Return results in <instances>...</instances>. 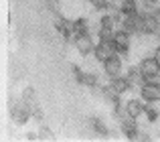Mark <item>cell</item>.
<instances>
[{"label":"cell","mask_w":160,"mask_h":142,"mask_svg":"<svg viewBox=\"0 0 160 142\" xmlns=\"http://www.w3.org/2000/svg\"><path fill=\"white\" fill-rule=\"evenodd\" d=\"M140 71L144 75V83L154 81L160 73V59H156V57H146L140 65Z\"/></svg>","instance_id":"cell-1"},{"label":"cell","mask_w":160,"mask_h":142,"mask_svg":"<svg viewBox=\"0 0 160 142\" xmlns=\"http://www.w3.org/2000/svg\"><path fill=\"white\" fill-rule=\"evenodd\" d=\"M120 128H122V132L126 134V138H130V140H136V138H140V134H138V126H136V118H132V116H122L120 118Z\"/></svg>","instance_id":"cell-2"},{"label":"cell","mask_w":160,"mask_h":142,"mask_svg":"<svg viewBox=\"0 0 160 142\" xmlns=\"http://www.w3.org/2000/svg\"><path fill=\"white\" fill-rule=\"evenodd\" d=\"M93 55L98 61H108L112 55H116V41H109V43H103V41H99V45H95L93 49Z\"/></svg>","instance_id":"cell-3"},{"label":"cell","mask_w":160,"mask_h":142,"mask_svg":"<svg viewBox=\"0 0 160 142\" xmlns=\"http://www.w3.org/2000/svg\"><path fill=\"white\" fill-rule=\"evenodd\" d=\"M10 114H12V118H14L18 124H24V122H28V118L32 116V112H31V108H28L24 102H16V104H12Z\"/></svg>","instance_id":"cell-4"},{"label":"cell","mask_w":160,"mask_h":142,"mask_svg":"<svg viewBox=\"0 0 160 142\" xmlns=\"http://www.w3.org/2000/svg\"><path fill=\"white\" fill-rule=\"evenodd\" d=\"M140 94H142V99L146 102H158L160 99V83H142L140 85Z\"/></svg>","instance_id":"cell-5"},{"label":"cell","mask_w":160,"mask_h":142,"mask_svg":"<svg viewBox=\"0 0 160 142\" xmlns=\"http://www.w3.org/2000/svg\"><path fill=\"white\" fill-rule=\"evenodd\" d=\"M160 27V20L154 14H144L142 16V28H140V35H154Z\"/></svg>","instance_id":"cell-6"},{"label":"cell","mask_w":160,"mask_h":142,"mask_svg":"<svg viewBox=\"0 0 160 142\" xmlns=\"http://www.w3.org/2000/svg\"><path fill=\"white\" fill-rule=\"evenodd\" d=\"M122 28L126 33H138L140 35V28H142V16L140 14H132V16H124V23H122Z\"/></svg>","instance_id":"cell-7"},{"label":"cell","mask_w":160,"mask_h":142,"mask_svg":"<svg viewBox=\"0 0 160 142\" xmlns=\"http://www.w3.org/2000/svg\"><path fill=\"white\" fill-rule=\"evenodd\" d=\"M103 69H106V73L109 75V79L118 77V75H120V71H122V61H120V57H118V55H112L108 61H103Z\"/></svg>","instance_id":"cell-8"},{"label":"cell","mask_w":160,"mask_h":142,"mask_svg":"<svg viewBox=\"0 0 160 142\" xmlns=\"http://www.w3.org/2000/svg\"><path fill=\"white\" fill-rule=\"evenodd\" d=\"M113 41H116V53H120V55H126V53H128V41H130V33H126L124 28H122V31H118V33H116Z\"/></svg>","instance_id":"cell-9"},{"label":"cell","mask_w":160,"mask_h":142,"mask_svg":"<svg viewBox=\"0 0 160 142\" xmlns=\"http://www.w3.org/2000/svg\"><path fill=\"white\" fill-rule=\"evenodd\" d=\"M55 28H57L63 37H67V39L73 37V20H67V18H63V16H61V18L55 20Z\"/></svg>","instance_id":"cell-10"},{"label":"cell","mask_w":160,"mask_h":142,"mask_svg":"<svg viewBox=\"0 0 160 142\" xmlns=\"http://www.w3.org/2000/svg\"><path fill=\"white\" fill-rule=\"evenodd\" d=\"M109 85H112V89L116 91V94H124V91H128L130 87H132V81H130L128 77H113L112 81H109Z\"/></svg>","instance_id":"cell-11"},{"label":"cell","mask_w":160,"mask_h":142,"mask_svg":"<svg viewBox=\"0 0 160 142\" xmlns=\"http://www.w3.org/2000/svg\"><path fill=\"white\" fill-rule=\"evenodd\" d=\"M75 45H77V51L81 55H89L91 49H93V43H91V37L89 35H81L75 39Z\"/></svg>","instance_id":"cell-12"},{"label":"cell","mask_w":160,"mask_h":142,"mask_svg":"<svg viewBox=\"0 0 160 142\" xmlns=\"http://www.w3.org/2000/svg\"><path fill=\"white\" fill-rule=\"evenodd\" d=\"M126 112H128V116H132V118H138V116L144 112V104L138 102V99H130V102L126 104Z\"/></svg>","instance_id":"cell-13"},{"label":"cell","mask_w":160,"mask_h":142,"mask_svg":"<svg viewBox=\"0 0 160 142\" xmlns=\"http://www.w3.org/2000/svg\"><path fill=\"white\" fill-rule=\"evenodd\" d=\"M120 12L124 16H132V14H138V6H136V0H124L122 2V8Z\"/></svg>","instance_id":"cell-14"},{"label":"cell","mask_w":160,"mask_h":142,"mask_svg":"<svg viewBox=\"0 0 160 142\" xmlns=\"http://www.w3.org/2000/svg\"><path fill=\"white\" fill-rule=\"evenodd\" d=\"M73 35H75V39L81 37V35H87V20L85 18L73 20Z\"/></svg>","instance_id":"cell-15"},{"label":"cell","mask_w":160,"mask_h":142,"mask_svg":"<svg viewBox=\"0 0 160 142\" xmlns=\"http://www.w3.org/2000/svg\"><path fill=\"white\" fill-rule=\"evenodd\" d=\"M128 79L132 83H140V85H142V83H144V75H142L140 67H132V69H130L128 71Z\"/></svg>","instance_id":"cell-16"},{"label":"cell","mask_w":160,"mask_h":142,"mask_svg":"<svg viewBox=\"0 0 160 142\" xmlns=\"http://www.w3.org/2000/svg\"><path fill=\"white\" fill-rule=\"evenodd\" d=\"M113 37H116L113 28H103V27H99V41L109 43V41H113Z\"/></svg>","instance_id":"cell-17"},{"label":"cell","mask_w":160,"mask_h":142,"mask_svg":"<svg viewBox=\"0 0 160 142\" xmlns=\"http://www.w3.org/2000/svg\"><path fill=\"white\" fill-rule=\"evenodd\" d=\"M83 85L95 87V85H98V75H95V73H85V75H83Z\"/></svg>","instance_id":"cell-18"},{"label":"cell","mask_w":160,"mask_h":142,"mask_svg":"<svg viewBox=\"0 0 160 142\" xmlns=\"http://www.w3.org/2000/svg\"><path fill=\"white\" fill-rule=\"evenodd\" d=\"M91 124H93V128H95V130L99 132V134H103V136L108 134V128L103 126V122H102L99 118H93V120H91Z\"/></svg>","instance_id":"cell-19"},{"label":"cell","mask_w":160,"mask_h":142,"mask_svg":"<svg viewBox=\"0 0 160 142\" xmlns=\"http://www.w3.org/2000/svg\"><path fill=\"white\" fill-rule=\"evenodd\" d=\"M144 114H146V118H148L150 122L158 120V112L154 110V108H150V106H144Z\"/></svg>","instance_id":"cell-20"},{"label":"cell","mask_w":160,"mask_h":142,"mask_svg":"<svg viewBox=\"0 0 160 142\" xmlns=\"http://www.w3.org/2000/svg\"><path fill=\"white\" fill-rule=\"evenodd\" d=\"M39 136H41V138H47V140H53L55 138V134L49 130L47 126H43V124H41V128H39Z\"/></svg>","instance_id":"cell-21"},{"label":"cell","mask_w":160,"mask_h":142,"mask_svg":"<svg viewBox=\"0 0 160 142\" xmlns=\"http://www.w3.org/2000/svg\"><path fill=\"white\" fill-rule=\"evenodd\" d=\"M71 69H73V75H75V81H77V83H83V75H85V73H83V71L79 69L77 65H73V67H71Z\"/></svg>","instance_id":"cell-22"},{"label":"cell","mask_w":160,"mask_h":142,"mask_svg":"<svg viewBox=\"0 0 160 142\" xmlns=\"http://www.w3.org/2000/svg\"><path fill=\"white\" fill-rule=\"evenodd\" d=\"M102 27L103 28H113V16H102Z\"/></svg>","instance_id":"cell-23"},{"label":"cell","mask_w":160,"mask_h":142,"mask_svg":"<svg viewBox=\"0 0 160 142\" xmlns=\"http://www.w3.org/2000/svg\"><path fill=\"white\" fill-rule=\"evenodd\" d=\"M154 16H156V18L160 20V8H158V10H156V12H154Z\"/></svg>","instance_id":"cell-24"},{"label":"cell","mask_w":160,"mask_h":142,"mask_svg":"<svg viewBox=\"0 0 160 142\" xmlns=\"http://www.w3.org/2000/svg\"><path fill=\"white\" fill-rule=\"evenodd\" d=\"M150 2H156V0H150Z\"/></svg>","instance_id":"cell-25"}]
</instances>
